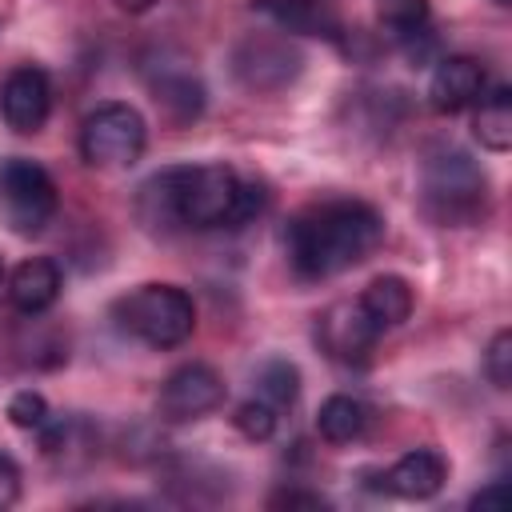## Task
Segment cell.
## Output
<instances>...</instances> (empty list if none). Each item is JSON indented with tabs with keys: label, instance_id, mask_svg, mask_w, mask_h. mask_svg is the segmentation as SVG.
<instances>
[{
	"label": "cell",
	"instance_id": "3957f363",
	"mask_svg": "<svg viewBox=\"0 0 512 512\" xmlns=\"http://www.w3.org/2000/svg\"><path fill=\"white\" fill-rule=\"evenodd\" d=\"M420 200L436 224H472L484 216L488 176L464 148L436 144L420 164Z\"/></svg>",
	"mask_w": 512,
	"mask_h": 512
},
{
	"label": "cell",
	"instance_id": "d4e9b609",
	"mask_svg": "<svg viewBox=\"0 0 512 512\" xmlns=\"http://www.w3.org/2000/svg\"><path fill=\"white\" fill-rule=\"evenodd\" d=\"M508 500H512V488H508V480H492V484H488V488H480V492H476L468 504H472L476 512H488V508H504Z\"/></svg>",
	"mask_w": 512,
	"mask_h": 512
},
{
	"label": "cell",
	"instance_id": "9a60e30c",
	"mask_svg": "<svg viewBox=\"0 0 512 512\" xmlns=\"http://www.w3.org/2000/svg\"><path fill=\"white\" fill-rule=\"evenodd\" d=\"M356 304L364 308V316H368L380 332H384V328H396V324H404V320L412 316V284H408L404 276H396V272H384V276L368 280V288L360 292Z\"/></svg>",
	"mask_w": 512,
	"mask_h": 512
},
{
	"label": "cell",
	"instance_id": "7c38bea8",
	"mask_svg": "<svg viewBox=\"0 0 512 512\" xmlns=\"http://www.w3.org/2000/svg\"><path fill=\"white\" fill-rule=\"evenodd\" d=\"M60 288H64L60 264L48 260V256H28V260H20V264L8 272V304H12L20 316H40V312H48V308L60 300Z\"/></svg>",
	"mask_w": 512,
	"mask_h": 512
},
{
	"label": "cell",
	"instance_id": "83f0119b",
	"mask_svg": "<svg viewBox=\"0 0 512 512\" xmlns=\"http://www.w3.org/2000/svg\"><path fill=\"white\" fill-rule=\"evenodd\" d=\"M8 296V272H4V264H0V300Z\"/></svg>",
	"mask_w": 512,
	"mask_h": 512
},
{
	"label": "cell",
	"instance_id": "9c48e42d",
	"mask_svg": "<svg viewBox=\"0 0 512 512\" xmlns=\"http://www.w3.org/2000/svg\"><path fill=\"white\" fill-rule=\"evenodd\" d=\"M376 340H380V328L364 316L356 300H340L316 316V344L336 364H368Z\"/></svg>",
	"mask_w": 512,
	"mask_h": 512
},
{
	"label": "cell",
	"instance_id": "ac0fdd59",
	"mask_svg": "<svg viewBox=\"0 0 512 512\" xmlns=\"http://www.w3.org/2000/svg\"><path fill=\"white\" fill-rule=\"evenodd\" d=\"M316 428H320V436H324L328 444H352V440H360L364 428H368V408H364L360 400L336 392V396H328V400L320 404Z\"/></svg>",
	"mask_w": 512,
	"mask_h": 512
},
{
	"label": "cell",
	"instance_id": "ffe728a7",
	"mask_svg": "<svg viewBox=\"0 0 512 512\" xmlns=\"http://www.w3.org/2000/svg\"><path fill=\"white\" fill-rule=\"evenodd\" d=\"M256 396L264 404H272L276 412H288L296 404V396H300V368L292 360H284V356L264 360L260 372H256Z\"/></svg>",
	"mask_w": 512,
	"mask_h": 512
},
{
	"label": "cell",
	"instance_id": "44dd1931",
	"mask_svg": "<svg viewBox=\"0 0 512 512\" xmlns=\"http://www.w3.org/2000/svg\"><path fill=\"white\" fill-rule=\"evenodd\" d=\"M232 424H236V432H240L244 440L264 444V440H272V432H276V424H280V412H276L272 404H264L260 396H252V400H244V404L236 408Z\"/></svg>",
	"mask_w": 512,
	"mask_h": 512
},
{
	"label": "cell",
	"instance_id": "484cf974",
	"mask_svg": "<svg viewBox=\"0 0 512 512\" xmlns=\"http://www.w3.org/2000/svg\"><path fill=\"white\" fill-rule=\"evenodd\" d=\"M328 500L316 496V492H276L272 496V508H324Z\"/></svg>",
	"mask_w": 512,
	"mask_h": 512
},
{
	"label": "cell",
	"instance_id": "4316f807",
	"mask_svg": "<svg viewBox=\"0 0 512 512\" xmlns=\"http://www.w3.org/2000/svg\"><path fill=\"white\" fill-rule=\"evenodd\" d=\"M120 12H128V16H140V12H148L156 0H112Z\"/></svg>",
	"mask_w": 512,
	"mask_h": 512
},
{
	"label": "cell",
	"instance_id": "52a82bcc",
	"mask_svg": "<svg viewBox=\"0 0 512 512\" xmlns=\"http://www.w3.org/2000/svg\"><path fill=\"white\" fill-rule=\"evenodd\" d=\"M304 72V56L288 36L252 32L232 48V76L248 92H284Z\"/></svg>",
	"mask_w": 512,
	"mask_h": 512
},
{
	"label": "cell",
	"instance_id": "6da1fadb",
	"mask_svg": "<svg viewBox=\"0 0 512 512\" xmlns=\"http://www.w3.org/2000/svg\"><path fill=\"white\" fill-rule=\"evenodd\" d=\"M384 240V216L368 200H316L284 228L288 264L300 280H328L364 264Z\"/></svg>",
	"mask_w": 512,
	"mask_h": 512
},
{
	"label": "cell",
	"instance_id": "cb8c5ba5",
	"mask_svg": "<svg viewBox=\"0 0 512 512\" xmlns=\"http://www.w3.org/2000/svg\"><path fill=\"white\" fill-rule=\"evenodd\" d=\"M20 500V468L12 456L0 452V508H12Z\"/></svg>",
	"mask_w": 512,
	"mask_h": 512
},
{
	"label": "cell",
	"instance_id": "603a6c76",
	"mask_svg": "<svg viewBox=\"0 0 512 512\" xmlns=\"http://www.w3.org/2000/svg\"><path fill=\"white\" fill-rule=\"evenodd\" d=\"M48 400L40 396V392H32V388H24V392H16L12 400H8V420L16 424V428H28V432H40L44 424H48Z\"/></svg>",
	"mask_w": 512,
	"mask_h": 512
},
{
	"label": "cell",
	"instance_id": "8fae6325",
	"mask_svg": "<svg viewBox=\"0 0 512 512\" xmlns=\"http://www.w3.org/2000/svg\"><path fill=\"white\" fill-rule=\"evenodd\" d=\"M484 84H488V76L476 56H440L432 68V80H428V104L440 116L464 112L468 104H476L484 96Z\"/></svg>",
	"mask_w": 512,
	"mask_h": 512
},
{
	"label": "cell",
	"instance_id": "7402d4cb",
	"mask_svg": "<svg viewBox=\"0 0 512 512\" xmlns=\"http://www.w3.org/2000/svg\"><path fill=\"white\" fill-rule=\"evenodd\" d=\"M484 376H488V384L500 388V392L512 384V332H508V328H500V332L492 336V344H488V352H484Z\"/></svg>",
	"mask_w": 512,
	"mask_h": 512
},
{
	"label": "cell",
	"instance_id": "5b68a950",
	"mask_svg": "<svg viewBox=\"0 0 512 512\" xmlns=\"http://www.w3.org/2000/svg\"><path fill=\"white\" fill-rule=\"evenodd\" d=\"M60 208L56 180L44 164L28 156H4L0 160V220L16 236H40Z\"/></svg>",
	"mask_w": 512,
	"mask_h": 512
},
{
	"label": "cell",
	"instance_id": "8992f818",
	"mask_svg": "<svg viewBox=\"0 0 512 512\" xmlns=\"http://www.w3.org/2000/svg\"><path fill=\"white\" fill-rule=\"evenodd\" d=\"M144 144L148 124L124 100L96 104L80 124V156L92 168H132L144 156Z\"/></svg>",
	"mask_w": 512,
	"mask_h": 512
},
{
	"label": "cell",
	"instance_id": "2e32d148",
	"mask_svg": "<svg viewBox=\"0 0 512 512\" xmlns=\"http://www.w3.org/2000/svg\"><path fill=\"white\" fill-rule=\"evenodd\" d=\"M152 96L176 124H188L204 112V84L188 68H164L160 76H152Z\"/></svg>",
	"mask_w": 512,
	"mask_h": 512
},
{
	"label": "cell",
	"instance_id": "277c9868",
	"mask_svg": "<svg viewBox=\"0 0 512 512\" xmlns=\"http://www.w3.org/2000/svg\"><path fill=\"white\" fill-rule=\"evenodd\" d=\"M116 328L156 352L180 348L196 328V304L176 284H140L112 304Z\"/></svg>",
	"mask_w": 512,
	"mask_h": 512
},
{
	"label": "cell",
	"instance_id": "5bb4252c",
	"mask_svg": "<svg viewBox=\"0 0 512 512\" xmlns=\"http://www.w3.org/2000/svg\"><path fill=\"white\" fill-rule=\"evenodd\" d=\"M252 8L260 16H268L280 32H296V36H324V40H340V16L328 0H252Z\"/></svg>",
	"mask_w": 512,
	"mask_h": 512
},
{
	"label": "cell",
	"instance_id": "d6986e66",
	"mask_svg": "<svg viewBox=\"0 0 512 512\" xmlns=\"http://www.w3.org/2000/svg\"><path fill=\"white\" fill-rule=\"evenodd\" d=\"M376 16L384 36L404 48L428 36V0H376Z\"/></svg>",
	"mask_w": 512,
	"mask_h": 512
},
{
	"label": "cell",
	"instance_id": "7a4b0ae2",
	"mask_svg": "<svg viewBox=\"0 0 512 512\" xmlns=\"http://www.w3.org/2000/svg\"><path fill=\"white\" fill-rule=\"evenodd\" d=\"M240 172L228 164H180L152 172L136 192V216L152 232L232 228Z\"/></svg>",
	"mask_w": 512,
	"mask_h": 512
},
{
	"label": "cell",
	"instance_id": "f1b7e54d",
	"mask_svg": "<svg viewBox=\"0 0 512 512\" xmlns=\"http://www.w3.org/2000/svg\"><path fill=\"white\" fill-rule=\"evenodd\" d=\"M496 4H508V0H496Z\"/></svg>",
	"mask_w": 512,
	"mask_h": 512
},
{
	"label": "cell",
	"instance_id": "4fadbf2b",
	"mask_svg": "<svg viewBox=\"0 0 512 512\" xmlns=\"http://www.w3.org/2000/svg\"><path fill=\"white\" fill-rule=\"evenodd\" d=\"M380 480H384V492L400 500H432L448 480V460L436 448H416V452H404Z\"/></svg>",
	"mask_w": 512,
	"mask_h": 512
},
{
	"label": "cell",
	"instance_id": "e0dca14e",
	"mask_svg": "<svg viewBox=\"0 0 512 512\" xmlns=\"http://www.w3.org/2000/svg\"><path fill=\"white\" fill-rule=\"evenodd\" d=\"M472 136L488 152L512 148V92L508 88H492L488 96H480V108L472 116Z\"/></svg>",
	"mask_w": 512,
	"mask_h": 512
},
{
	"label": "cell",
	"instance_id": "30bf717a",
	"mask_svg": "<svg viewBox=\"0 0 512 512\" xmlns=\"http://www.w3.org/2000/svg\"><path fill=\"white\" fill-rule=\"evenodd\" d=\"M52 112V80L40 64H16L0 84V116L12 132L32 136Z\"/></svg>",
	"mask_w": 512,
	"mask_h": 512
},
{
	"label": "cell",
	"instance_id": "ba28073f",
	"mask_svg": "<svg viewBox=\"0 0 512 512\" xmlns=\"http://www.w3.org/2000/svg\"><path fill=\"white\" fill-rule=\"evenodd\" d=\"M224 396H228V388H224L220 372L212 364L192 360V364H180L176 372L164 376L160 396H156V408H160L164 420H176L180 424V420H200V416L216 412L224 404Z\"/></svg>",
	"mask_w": 512,
	"mask_h": 512
}]
</instances>
